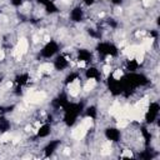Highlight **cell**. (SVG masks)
Segmentation results:
<instances>
[{"label":"cell","mask_w":160,"mask_h":160,"mask_svg":"<svg viewBox=\"0 0 160 160\" xmlns=\"http://www.w3.org/2000/svg\"><path fill=\"white\" fill-rule=\"evenodd\" d=\"M53 69H54V66H53V64H50V63H44V64H41V65L39 66L40 74L41 73L43 74H50L53 71Z\"/></svg>","instance_id":"52a82bcc"},{"label":"cell","mask_w":160,"mask_h":160,"mask_svg":"<svg viewBox=\"0 0 160 160\" xmlns=\"http://www.w3.org/2000/svg\"><path fill=\"white\" fill-rule=\"evenodd\" d=\"M76 65L79 66V68H85V66H86V63H85L84 60H80V61H78Z\"/></svg>","instance_id":"ffe728a7"},{"label":"cell","mask_w":160,"mask_h":160,"mask_svg":"<svg viewBox=\"0 0 160 160\" xmlns=\"http://www.w3.org/2000/svg\"><path fill=\"white\" fill-rule=\"evenodd\" d=\"M153 40L154 39L153 38H146V39H144L143 40V43H141V49L144 50V51H146V50H150V48L151 45H153Z\"/></svg>","instance_id":"9c48e42d"},{"label":"cell","mask_w":160,"mask_h":160,"mask_svg":"<svg viewBox=\"0 0 160 160\" xmlns=\"http://www.w3.org/2000/svg\"><path fill=\"white\" fill-rule=\"evenodd\" d=\"M89 129L85 126L84 124H80V125H78L75 129L73 130V138H75V139H81V138H84L86 131H88Z\"/></svg>","instance_id":"277c9868"},{"label":"cell","mask_w":160,"mask_h":160,"mask_svg":"<svg viewBox=\"0 0 160 160\" xmlns=\"http://www.w3.org/2000/svg\"><path fill=\"white\" fill-rule=\"evenodd\" d=\"M11 134L10 133H5V134H3L1 135V138H0V143H6V141L11 140Z\"/></svg>","instance_id":"5bb4252c"},{"label":"cell","mask_w":160,"mask_h":160,"mask_svg":"<svg viewBox=\"0 0 160 160\" xmlns=\"http://www.w3.org/2000/svg\"><path fill=\"white\" fill-rule=\"evenodd\" d=\"M64 154H65V155H69V154H70V150H69V149H65V150H64Z\"/></svg>","instance_id":"484cf974"},{"label":"cell","mask_w":160,"mask_h":160,"mask_svg":"<svg viewBox=\"0 0 160 160\" xmlns=\"http://www.w3.org/2000/svg\"><path fill=\"white\" fill-rule=\"evenodd\" d=\"M68 90H69V94L71 96H78L80 93V80L75 79L73 83H70L68 86Z\"/></svg>","instance_id":"5b68a950"},{"label":"cell","mask_w":160,"mask_h":160,"mask_svg":"<svg viewBox=\"0 0 160 160\" xmlns=\"http://www.w3.org/2000/svg\"><path fill=\"white\" fill-rule=\"evenodd\" d=\"M61 1H63V3H64V4H69V3H70V1H71V0H61Z\"/></svg>","instance_id":"4316f807"},{"label":"cell","mask_w":160,"mask_h":160,"mask_svg":"<svg viewBox=\"0 0 160 160\" xmlns=\"http://www.w3.org/2000/svg\"><path fill=\"white\" fill-rule=\"evenodd\" d=\"M95 85H96V80H95L94 78H90V79L86 81V84H85L84 90L85 91H90V90H93L95 88Z\"/></svg>","instance_id":"30bf717a"},{"label":"cell","mask_w":160,"mask_h":160,"mask_svg":"<svg viewBox=\"0 0 160 160\" xmlns=\"http://www.w3.org/2000/svg\"><path fill=\"white\" fill-rule=\"evenodd\" d=\"M28 40L25 38H21L19 39V41H18V44H16V46L14 49V51H13V55L16 58V59H19L23 57L26 51H28Z\"/></svg>","instance_id":"7a4b0ae2"},{"label":"cell","mask_w":160,"mask_h":160,"mask_svg":"<svg viewBox=\"0 0 160 160\" xmlns=\"http://www.w3.org/2000/svg\"><path fill=\"white\" fill-rule=\"evenodd\" d=\"M45 98H46V94L44 91H33L31 94L28 95L26 101L30 104H39L41 103Z\"/></svg>","instance_id":"3957f363"},{"label":"cell","mask_w":160,"mask_h":160,"mask_svg":"<svg viewBox=\"0 0 160 160\" xmlns=\"http://www.w3.org/2000/svg\"><path fill=\"white\" fill-rule=\"evenodd\" d=\"M11 85H13L11 83H8V84H6V86H8V88H11Z\"/></svg>","instance_id":"f1b7e54d"},{"label":"cell","mask_w":160,"mask_h":160,"mask_svg":"<svg viewBox=\"0 0 160 160\" xmlns=\"http://www.w3.org/2000/svg\"><path fill=\"white\" fill-rule=\"evenodd\" d=\"M121 158H133V153L130 150H124Z\"/></svg>","instance_id":"e0dca14e"},{"label":"cell","mask_w":160,"mask_h":160,"mask_svg":"<svg viewBox=\"0 0 160 160\" xmlns=\"http://www.w3.org/2000/svg\"><path fill=\"white\" fill-rule=\"evenodd\" d=\"M138 51H139V46H138V45H131V46H128L123 50V53L129 58L130 60H133V59L135 58V55H136Z\"/></svg>","instance_id":"8992f818"},{"label":"cell","mask_w":160,"mask_h":160,"mask_svg":"<svg viewBox=\"0 0 160 160\" xmlns=\"http://www.w3.org/2000/svg\"><path fill=\"white\" fill-rule=\"evenodd\" d=\"M119 108H120V104L118 103V101H115V103L110 106V110H109V114L110 115H114V114L116 113L118 110H119Z\"/></svg>","instance_id":"7c38bea8"},{"label":"cell","mask_w":160,"mask_h":160,"mask_svg":"<svg viewBox=\"0 0 160 160\" xmlns=\"http://www.w3.org/2000/svg\"><path fill=\"white\" fill-rule=\"evenodd\" d=\"M153 3H154V0H144V1H143L144 6H150Z\"/></svg>","instance_id":"d6986e66"},{"label":"cell","mask_w":160,"mask_h":160,"mask_svg":"<svg viewBox=\"0 0 160 160\" xmlns=\"http://www.w3.org/2000/svg\"><path fill=\"white\" fill-rule=\"evenodd\" d=\"M38 41H39L38 36H34V43H38Z\"/></svg>","instance_id":"83f0119b"},{"label":"cell","mask_w":160,"mask_h":160,"mask_svg":"<svg viewBox=\"0 0 160 160\" xmlns=\"http://www.w3.org/2000/svg\"><path fill=\"white\" fill-rule=\"evenodd\" d=\"M119 129H121V128H126L128 126V120L126 119H123V120H119L118 121V125H116Z\"/></svg>","instance_id":"9a60e30c"},{"label":"cell","mask_w":160,"mask_h":160,"mask_svg":"<svg viewBox=\"0 0 160 160\" xmlns=\"http://www.w3.org/2000/svg\"><path fill=\"white\" fill-rule=\"evenodd\" d=\"M110 153H111V141H105L103 145L101 154H103V155H109Z\"/></svg>","instance_id":"8fae6325"},{"label":"cell","mask_w":160,"mask_h":160,"mask_svg":"<svg viewBox=\"0 0 160 160\" xmlns=\"http://www.w3.org/2000/svg\"><path fill=\"white\" fill-rule=\"evenodd\" d=\"M4 58H5V53H4V50L0 49V60H4Z\"/></svg>","instance_id":"44dd1931"},{"label":"cell","mask_w":160,"mask_h":160,"mask_svg":"<svg viewBox=\"0 0 160 160\" xmlns=\"http://www.w3.org/2000/svg\"><path fill=\"white\" fill-rule=\"evenodd\" d=\"M113 76H114V79H115V80H119V79L123 76V71L120 70V69H118V70H115V71H114Z\"/></svg>","instance_id":"2e32d148"},{"label":"cell","mask_w":160,"mask_h":160,"mask_svg":"<svg viewBox=\"0 0 160 160\" xmlns=\"http://www.w3.org/2000/svg\"><path fill=\"white\" fill-rule=\"evenodd\" d=\"M44 40H45V41H50V38H49V35H45V36H44Z\"/></svg>","instance_id":"d4e9b609"},{"label":"cell","mask_w":160,"mask_h":160,"mask_svg":"<svg viewBox=\"0 0 160 160\" xmlns=\"http://www.w3.org/2000/svg\"><path fill=\"white\" fill-rule=\"evenodd\" d=\"M81 124H84V125L86 126V128H88V129H90V128L93 126L94 121H93V119H91V118H85L84 120L81 121Z\"/></svg>","instance_id":"4fadbf2b"},{"label":"cell","mask_w":160,"mask_h":160,"mask_svg":"<svg viewBox=\"0 0 160 160\" xmlns=\"http://www.w3.org/2000/svg\"><path fill=\"white\" fill-rule=\"evenodd\" d=\"M148 105H149V98H148V96L143 98L140 101L136 104V106H138L140 110H143L144 113H146V110H148Z\"/></svg>","instance_id":"ba28073f"},{"label":"cell","mask_w":160,"mask_h":160,"mask_svg":"<svg viewBox=\"0 0 160 160\" xmlns=\"http://www.w3.org/2000/svg\"><path fill=\"white\" fill-rule=\"evenodd\" d=\"M144 118H145V113H144L143 110H140L136 105H134V106H129L126 119H129V120H134V121H143Z\"/></svg>","instance_id":"6da1fadb"},{"label":"cell","mask_w":160,"mask_h":160,"mask_svg":"<svg viewBox=\"0 0 160 160\" xmlns=\"http://www.w3.org/2000/svg\"><path fill=\"white\" fill-rule=\"evenodd\" d=\"M103 70H104V74H105V75H109V73H110V70H111V69H110V65H105L103 68Z\"/></svg>","instance_id":"ac0fdd59"},{"label":"cell","mask_w":160,"mask_h":160,"mask_svg":"<svg viewBox=\"0 0 160 160\" xmlns=\"http://www.w3.org/2000/svg\"><path fill=\"white\" fill-rule=\"evenodd\" d=\"M20 141V138H18V136H16V138H14V139H13V143H14V144H18V143H19Z\"/></svg>","instance_id":"7402d4cb"},{"label":"cell","mask_w":160,"mask_h":160,"mask_svg":"<svg viewBox=\"0 0 160 160\" xmlns=\"http://www.w3.org/2000/svg\"><path fill=\"white\" fill-rule=\"evenodd\" d=\"M111 59H113L111 55H108V57H106V61H111Z\"/></svg>","instance_id":"cb8c5ba5"},{"label":"cell","mask_w":160,"mask_h":160,"mask_svg":"<svg viewBox=\"0 0 160 160\" xmlns=\"http://www.w3.org/2000/svg\"><path fill=\"white\" fill-rule=\"evenodd\" d=\"M40 126H41L40 121H36V123H35V128H36V129H38V128H40Z\"/></svg>","instance_id":"603a6c76"}]
</instances>
